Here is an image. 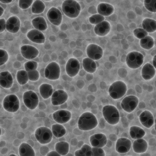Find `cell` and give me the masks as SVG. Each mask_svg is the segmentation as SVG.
<instances>
[{
  "label": "cell",
  "instance_id": "cell-18",
  "mask_svg": "<svg viewBox=\"0 0 156 156\" xmlns=\"http://www.w3.org/2000/svg\"><path fill=\"white\" fill-rule=\"evenodd\" d=\"M90 143L93 147H104L107 143V138L106 135L102 133H94L90 136Z\"/></svg>",
  "mask_w": 156,
  "mask_h": 156
},
{
  "label": "cell",
  "instance_id": "cell-48",
  "mask_svg": "<svg viewBox=\"0 0 156 156\" xmlns=\"http://www.w3.org/2000/svg\"><path fill=\"white\" fill-rule=\"evenodd\" d=\"M46 155H60L56 151H51L49 152H48Z\"/></svg>",
  "mask_w": 156,
  "mask_h": 156
},
{
  "label": "cell",
  "instance_id": "cell-43",
  "mask_svg": "<svg viewBox=\"0 0 156 156\" xmlns=\"http://www.w3.org/2000/svg\"><path fill=\"white\" fill-rule=\"evenodd\" d=\"M34 2V0H19L18 5L22 10H25L32 6Z\"/></svg>",
  "mask_w": 156,
  "mask_h": 156
},
{
  "label": "cell",
  "instance_id": "cell-1",
  "mask_svg": "<svg viewBox=\"0 0 156 156\" xmlns=\"http://www.w3.org/2000/svg\"><path fill=\"white\" fill-rule=\"evenodd\" d=\"M98 121L94 114L87 112L83 113L78 119V128L83 131H88L94 129Z\"/></svg>",
  "mask_w": 156,
  "mask_h": 156
},
{
  "label": "cell",
  "instance_id": "cell-41",
  "mask_svg": "<svg viewBox=\"0 0 156 156\" xmlns=\"http://www.w3.org/2000/svg\"><path fill=\"white\" fill-rule=\"evenodd\" d=\"M133 34L136 38L140 40L148 35V33L142 27H138L135 29L133 31Z\"/></svg>",
  "mask_w": 156,
  "mask_h": 156
},
{
  "label": "cell",
  "instance_id": "cell-9",
  "mask_svg": "<svg viewBox=\"0 0 156 156\" xmlns=\"http://www.w3.org/2000/svg\"><path fill=\"white\" fill-rule=\"evenodd\" d=\"M44 77L51 80L58 79L60 75V68L58 64L55 62L49 63L44 69Z\"/></svg>",
  "mask_w": 156,
  "mask_h": 156
},
{
  "label": "cell",
  "instance_id": "cell-26",
  "mask_svg": "<svg viewBox=\"0 0 156 156\" xmlns=\"http://www.w3.org/2000/svg\"><path fill=\"white\" fill-rule=\"evenodd\" d=\"M114 7L106 2H101L98 5L97 11L98 13L104 16H108L113 14L114 12Z\"/></svg>",
  "mask_w": 156,
  "mask_h": 156
},
{
  "label": "cell",
  "instance_id": "cell-17",
  "mask_svg": "<svg viewBox=\"0 0 156 156\" xmlns=\"http://www.w3.org/2000/svg\"><path fill=\"white\" fill-rule=\"evenodd\" d=\"M54 120L58 124H64L67 123L71 118V113L66 110H58L52 114Z\"/></svg>",
  "mask_w": 156,
  "mask_h": 156
},
{
  "label": "cell",
  "instance_id": "cell-14",
  "mask_svg": "<svg viewBox=\"0 0 156 156\" xmlns=\"http://www.w3.org/2000/svg\"><path fill=\"white\" fill-rule=\"evenodd\" d=\"M68 99V95L63 90H57L53 92L51 97V104L54 106L60 105L65 104Z\"/></svg>",
  "mask_w": 156,
  "mask_h": 156
},
{
  "label": "cell",
  "instance_id": "cell-49",
  "mask_svg": "<svg viewBox=\"0 0 156 156\" xmlns=\"http://www.w3.org/2000/svg\"><path fill=\"white\" fill-rule=\"evenodd\" d=\"M152 64L154 66V67L155 68V69H156V55H155L152 58Z\"/></svg>",
  "mask_w": 156,
  "mask_h": 156
},
{
  "label": "cell",
  "instance_id": "cell-45",
  "mask_svg": "<svg viewBox=\"0 0 156 156\" xmlns=\"http://www.w3.org/2000/svg\"><path fill=\"white\" fill-rule=\"evenodd\" d=\"M9 60V54L4 49H0V65H4Z\"/></svg>",
  "mask_w": 156,
  "mask_h": 156
},
{
  "label": "cell",
  "instance_id": "cell-25",
  "mask_svg": "<svg viewBox=\"0 0 156 156\" xmlns=\"http://www.w3.org/2000/svg\"><path fill=\"white\" fill-rule=\"evenodd\" d=\"M132 148L135 153L142 154L147 151L148 148V144L147 141L143 139V138H138L133 141L132 144Z\"/></svg>",
  "mask_w": 156,
  "mask_h": 156
},
{
  "label": "cell",
  "instance_id": "cell-31",
  "mask_svg": "<svg viewBox=\"0 0 156 156\" xmlns=\"http://www.w3.org/2000/svg\"><path fill=\"white\" fill-rule=\"evenodd\" d=\"M32 24L34 29L40 31L46 30L48 28V24L45 19L42 16H37L32 20Z\"/></svg>",
  "mask_w": 156,
  "mask_h": 156
},
{
  "label": "cell",
  "instance_id": "cell-46",
  "mask_svg": "<svg viewBox=\"0 0 156 156\" xmlns=\"http://www.w3.org/2000/svg\"><path fill=\"white\" fill-rule=\"evenodd\" d=\"M105 154L102 147H92V156H105Z\"/></svg>",
  "mask_w": 156,
  "mask_h": 156
},
{
  "label": "cell",
  "instance_id": "cell-5",
  "mask_svg": "<svg viewBox=\"0 0 156 156\" xmlns=\"http://www.w3.org/2000/svg\"><path fill=\"white\" fill-rule=\"evenodd\" d=\"M127 66L130 69H137L140 68L144 62L143 55L138 51H131L127 54L126 58Z\"/></svg>",
  "mask_w": 156,
  "mask_h": 156
},
{
  "label": "cell",
  "instance_id": "cell-8",
  "mask_svg": "<svg viewBox=\"0 0 156 156\" xmlns=\"http://www.w3.org/2000/svg\"><path fill=\"white\" fill-rule=\"evenodd\" d=\"M23 100L26 107L30 110L35 109L39 104L38 95L32 90L26 91L24 93Z\"/></svg>",
  "mask_w": 156,
  "mask_h": 156
},
{
  "label": "cell",
  "instance_id": "cell-7",
  "mask_svg": "<svg viewBox=\"0 0 156 156\" xmlns=\"http://www.w3.org/2000/svg\"><path fill=\"white\" fill-rule=\"evenodd\" d=\"M2 105L4 110L7 112L15 113L20 108V100L15 94H8L4 98Z\"/></svg>",
  "mask_w": 156,
  "mask_h": 156
},
{
  "label": "cell",
  "instance_id": "cell-4",
  "mask_svg": "<svg viewBox=\"0 0 156 156\" xmlns=\"http://www.w3.org/2000/svg\"><path fill=\"white\" fill-rule=\"evenodd\" d=\"M126 91L127 85L124 82L121 80H117L112 83L108 90L109 96L115 100L123 97L126 93Z\"/></svg>",
  "mask_w": 156,
  "mask_h": 156
},
{
  "label": "cell",
  "instance_id": "cell-51",
  "mask_svg": "<svg viewBox=\"0 0 156 156\" xmlns=\"http://www.w3.org/2000/svg\"><path fill=\"white\" fill-rule=\"evenodd\" d=\"M0 11H1V13H0V16H1L3 15V13H4V9L2 7V6H1V5L0 6Z\"/></svg>",
  "mask_w": 156,
  "mask_h": 156
},
{
  "label": "cell",
  "instance_id": "cell-20",
  "mask_svg": "<svg viewBox=\"0 0 156 156\" xmlns=\"http://www.w3.org/2000/svg\"><path fill=\"white\" fill-rule=\"evenodd\" d=\"M154 117L152 113L149 110L142 112L139 115L140 123L146 128H151L154 124Z\"/></svg>",
  "mask_w": 156,
  "mask_h": 156
},
{
  "label": "cell",
  "instance_id": "cell-40",
  "mask_svg": "<svg viewBox=\"0 0 156 156\" xmlns=\"http://www.w3.org/2000/svg\"><path fill=\"white\" fill-rule=\"evenodd\" d=\"M104 20H105V17L99 13L94 14L91 16H90L88 18V21L90 23L93 25H96Z\"/></svg>",
  "mask_w": 156,
  "mask_h": 156
},
{
  "label": "cell",
  "instance_id": "cell-33",
  "mask_svg": "<svg viewBox=\"0 0 156 156\" xmlns=\"http://www.w3.org/2000/svg\"><path fill=\"white\" fill-rule=\"evenodd\" d=\"M51 130L52 132L53 135L56 138H60L63 136L66 133L65 127L62 126V124L58 123L53 124L51 127Z\"/></svg>",
  "mask_w": 156,
  "mask_h": 156
},
{
  "label": "cell",
  "instance_id": "cell-6",
  "mask_svg": "<svg viewBox=\"0 0 156 156\" xmlns=\"http://www.w3.org/2000/svg\"><path fill=\"white\" fill-rule=\"evenodd\" d=\"M35 137L38 143L41 144H46L51 141L53 133L48 127H40L35 131Z\"/></svg>",
  "mask_w": 156,
  "mask_h": 156
},
{
  "label": "cell",
  "instance_id": "cell-35",
  "mask_svg": "<svg viewBox=\"0 0 156 156\" xmlns=\"http://www.w3.org/2000/svg\"><path fill=\"white\" fill-rule=\"evenodd\" d=\"M140 45L143 49L149 50L154 46V40L151 36L147 35L140 40Z\"/></svg>",
  "mask_w": 156,
  "mask_h": 156
},
{
  "label": "cell",
  "instance_id": "cell-28",
  "mask_svg": "<svg viewBox=\"0 0 156 156\" xmlns=\"http://www.w3.org/2000/svg\"><path fill=\"white\" fill-rule=\"evenodd\" d=\"M39 93L44 99L51 97L53 93V87L51 84L43 83L39 87Z\"/></svg>",
  "mask_w": 156,
  "mask_h": 156
},
{
  "label": "cell",
  "instance_id": "cell-53",
  "mask_svg": "<svg viewBox=\"0 0 156 156\" xmlns=\"http://www.w3.org/2000/svg\"><path fill=\"white\" fill-rule=\"evenodd\" d=\"M43 1H52V0H43Z\"/></svg>",
  "mask_w": 156,
  "mask_h": 156
},
{
  "label": "cell",
  "instance_id": "cell-24",
  "mask_svg": "<svg viewBox=\"0 0 156 156\" xmlns=\"http://www.w3.org/2000/svg\"><path fill=\"white\" fill-rule=\"evenodd\" d=\"M141 76L145 80H149L154 78L155 75V69L152 63H146L141 69Z\"/></svg>",
  "mask_w": 156,
  "mask_h": 156
},
{
  "label": "cell",
  "instance_id": "cell-52",
  "mask_svg": "<svg viewBox=\"0 0 156 156\" xmlns=\"http://www.w3.org/2000/svg\"><path fill=\"white\" fill-rule=\"evenodd\" d=\"M154 129H155V130L156 131V117H155V118L154 119Z\"/></svg>",
  "mask_w": 156,
  "mask_h": 156
},
{
  "label": "cell",
  "instance_id": "cell-37",
  "mask_svg": "<svg viewBox=\"0 0 156 156\" xmlns=\"http://www.w3.org/2000/svg\"><path fill=\"white\" fill-rule=\"evenodd\" d=\"M16 78L18 83L21 85L26 84L29 80L28 73L25 69L18 71L16 73Z\"/></svg>",
  "mask_w": 156,
  "mask_h": 156
},
{
  "label": "cell",
  "instance_id": "cell-11",
  "mask_svg": "<svg viewBox=\"0 0 156 156\" xmlns=\"http://www.w3.org/2000/svg\"><path fill=\"white\" fill-rule=\"evenodd\" d=\"M86 54L88 57L95 60H100L103 56V49L101 46L96 44H89L86 49Z\"/></svg>",
  "mask_w": 156,
  "mask_h": 156
},
{
  "label": "cell",
  "instance_id": "cell-16",
  "mask_svg": "<svg viewBox=\"0 0 156 156\" xmlns=\"http://www.w3.org/2000/svg\"><path fill=\"white\" fill-rule=\"evenodd\" d=\"M20 52L22 56L27 60L35 58L39 54L38 50L32 45L25 44L20 48Z\"/></svg>",
  "mask_w": 156,
  "mask_h": 156
},
{
  "label": "cell",
  "instance_id": "cell-36",
  "mask_svg": "<svg viewBox=\"0 0 156 156\" xmlns=\"http://www.w3.org/2000/svg\"><path fill=\"white\" fill-rule=\"evenodd\" d=\"M45 4L41 0H35L31 6V11L34 14H40L44 12Z\"/></svg>",
  "mask_w": 156,
  "mask_h": 156
},
{
  "label": "cell",
  "instance_id": "cell-21",
  "mask_svg": "<svg viewBox=\"0 0 156 156\" xmlns=\"http://www.w3.org/2000/svg\"><path fill=\"white\" fill-rule=\"evenodd\" d=\"M27 37L30 41L37 44H43L45 42L44 35L37 29H31L27 33Z\"/></svg>",
  "mask_w": 156,
  "mask_h": 156
},
{
  "label": "cell",
  "instance_id": "cell-42",
  "mask_svg": "<svg viewBox=\"0 0 156 156\" xmlns=\"http://www.w3.org/2000/svg\"><path fill=\"white\" fill-rule=\"evenodd\" d=\"M24 69L26 71H30L35 70L38 68V63L37 62L33 61V60H29L28 62H26L24 63Z\"/></svg>",
  "mask_w": 156,
  "mask_h": 156
},
{
  "label": "cell",
  "instance_id": "cell-13",
  "mask_svg": "<svg viewBox=\"0 0 156 156\" xmlns=\"http://www.w3.org/2000/svg\"><path fill=\"white\" fill-rule=\"evenodd\" d=\"M46 16L49 22L55 26H59L62 21V13L56 7H51L47 12Z\"/></svg>",
  "mask_w": 156,
  "mask_h": 156
},
{
  "label": "cell",
  "instance_id": "cell-34",
  "mask_svg": "<svg viewBox=\"0 0 156 156\" xmlns=\"http://www.w3.org/2000/svg\"><path fill=\"white\" fill-rule=\"evenodd\" d=\"M55 150L60 155H66L68 154L69 145L66 141H58L55 144Z\"/></svg>",
  "mask_w": 156,
  "mask_h": 156
},
{
  "label": "cell",
  "instance_id": "cell-27",
  "mask_svg": "<svg viewBox=\"0 0 156 156\" xmlns=\"http://www.w3.org/2000/svg\"><path fill=\"white\" fill-rule=\"evenodd\" d=\"M82 66L86 72L90 74L94 73L97 69V65L95 61L89 57H85L83 59Z\"/></svg>",
  "mask_w": 156,
  "mask_h": 156
},
{
  "label": "cell",
  "instance_id": "cell-22",
  "mask_svg": "<svg viewBox=\"0 0 156 156\" xmlns=\"http://www.w3.org/2000/svg\"><path fill=\"white\" fill-rule=\"evenodd\" d=\"M111 26L109 22L107 21H103L100 23L95 25L94 27V33L100 37H104L107 35L110 31Z\"/></svg>",
  "mask_w": 156,
  "mask_h": 156
},
{
  "label": "cell",
  "instance_id": "cell-10",
  "mask_svg": "<svg viewBox=\"0 0 156 156\" xmlns=\"http://www.w3.org/2000/svg\"><path fill=\"white\" fill-rule=\"evenodd\" d=\"M139 102L138 98L134 95H129L124 98L121 102V107L127 113L132 112L137 107Z\"/></svg>",
  "mask_w": 156,
  "mask_h": 156
},
{
  "label": "cell",
  "instance_id": "cell-44",
  "mask_svg": "<svg viewBox=\"0 0 156 156\" xmlns=\"http://www.w3.org/2000/svg\"><path fill=\"white\" fill-rule=\"evenodd\" d=\"M28 73L29 76V80L32 82H35L37 81L39 78H40V73L38 71L37 69L33 70V71H27Z\"/></svg>",
  "mask_w": 156,
  "mask_h": 156
},
{
  "label": "cell",
  "instance_id": "cell-32",
  "mask_svg": "<svg viewBox=\"0 0 156 156\" xmlns=\"http://www.w3.org/2000/svg\"><path fill=\"white\" fill-rule=\"evenodd\" d=\"M129 135L132 139L136 140L142 138L145 136L146 132L141 127L136 126H133L129 129Z\"/></svg>",
  "mask_w": 156,
  "mask_h": 156
},
{
  "label": "cell",
  "instance_id": "cell-50",
  "mask_svg": "<svg viewBox=\"0 0 156 156\" xmlns=\"http://www.w3.org/2000/svg\"><path fill=\"white\" fill-rule=\"evenodd\" d=\"M12 1L13 0H0V2L4 4H9V3H11Z\"/></svg>",
  "mask_w": 156,
  "mask_h": 156
},
{
  "label": "cell",
  "instance_id": "cell-2",
  "mask_svg": "<svg viewBox=\"0 0 156 156\" xmlns=\"http://www.w3.org/2000/svg\"><path fill=\"white\" fill-rule=\"evenodd\" d=\"M62 10L67 17L76 18L80 14L81 7L75 0H65L62 4Z\"/></svg>",
  "mask_w": 156,
  "mask_h": 156
},
{
  "label": "cell",
  "instance_id": "cell-47",
  "mask_svg": "<svg viewBox=\"0 0 156 156\" xmlns=\"http://www.w3.org/2000/svg\"><path fill=\"white\" fill-rule=\"evenodd\" d=\"M0 33H2L6 29V21L4 18H0Z\"/></svg>",
  "mask_w": 156,
  "mask_h": 156
},
{
  "label": "cell",
  "instance_id": "cell-12",
  "mask_svg": "<svg viewBox=\"0 0 156 156\" xmlns=\"http://www.w3.org/2000/svg\"><path fill=\"white\" fill-rule=\"evenodd\" d=\"M80 68V63L76 58L71 57L69 58L66 63V73L69 77H75L79 73Z\"/></svg>",
  "mask_w": 156,
  "mask_h": 156
},
{
  "label": "cell",
  "instance_id": "cell-39",
  "mask_svg": "<svg viewBox=\"0 0 156 156\" xmlns=\"http://www.w3.org/2000/svg\"><path fill=\"white\" fill-rule=\"evenodd\" d=\"M144 5L149 12L156 13V0H144Z\"/></svg>",
  "mask_w": 156,
  "mask_h": 156
},
{
  "label": "cell",
  "instance_id": "cell-29",
  "mask_svg": "<svg viewBox=\"0 0 156 156\" xmlns=\"http://www.w3.org/2000/svg\"><path fill=\"white\" fill-rule=\"evenodd\" d=\"M20 156H34L35 153L33 147L27 143H22L18 149Z\"/></svg>",
  "mask_w": 156,
  "mask_h": 156
},
{
  "label": "cell",
  "instance_id": "cell-15",
  "mask_svg": "<svg viewBox=\"0 0 156 156\" xmlns=\"http://www.w3.org/2000/svg\"><path fill=\"white\" fill-rule=\"evenodd\" d=\"M132 147L131 141L126 137H121L116 140L115 144L116 151L119 154L128 152Z\"/></svg>",
  "mask_w": 156,
  "mask_h": 156
},
{
  "label": "cell",
  "instance_id": "cell-30",
  "mask_svg": "<svg viewBox=\"0 0 156 156\" xmlns=\"http://www.w3.org/2000/svg\"><path fill=\"white\" fill-rule=\"evenodd\" d=\"M142 28L147 33H153L156 31V20L152 18H144L141 23Z\"/></svg>",
  "mask_w": 156,
  "mask_h": 156
},
{
  "label": "cell",
  "instance_id": "cell-3",
  "mask_svg": "<svg viewBox=\"0 0 156 156\" xmlns=\"http://www.w3.org/2000/svg\"><path fill=\"white\" fill-rule=\"evenodd\" d=\"M104 119L110 125L117 124L120 119V115L117 108L112 105H106L102 108Z\"/></svg>",
  "mask_w": 156,
  "mask_h": 156
},
{
  "label": "cell",
  "instance_id": "cell-23",
  "mask_svg": "<svg viewBox=\"0 0 156 156\" xmlns=\"http://www.w3.org/2000/svg\"><path fill=\"white\" fill-rule=\"evenodd\" d=\"M13 83V79L12 74L8 71H1L0 73V85L5 89L12 87Z\"/></svg>",
  "mask_w": 156,
  "mask_h": 156
},
{
  "label": "cell",
  "instance_id": "cell-19",
  "mask_svg": "<svg viewBox=\"0 0 156 156\" xmlns=\"http://www.w3.org/2000/svg\"><path fill=\"white\" fill-rule=\"evenodd\" d=\"M20 20L16 16H12L6 20V30L10 33H17L20 30Z\"/></svg>",
  "mask_w": 156,
  "mask_h": 156
},
{
  "label": "cell",
  "instance_id": "cell-38",
  "mask_svg": "<svg viewBox=\"0 0 156 156\" xmlns=\"http://www.w3.org/2000/svg\"><path fill=\"white\" fill-rule=\"evenodd\" d=\"M76 156H92V147L87 144H83L80 149L76 150L74 153Z\"/></svg>",
  "mask_w": 156,
  "mask_h": 156
}]
</instances>
